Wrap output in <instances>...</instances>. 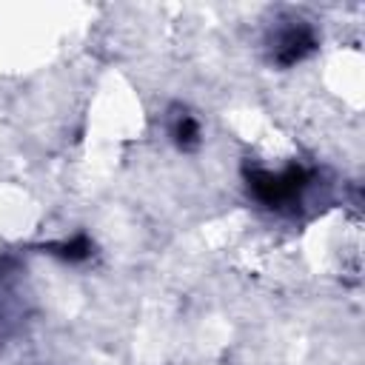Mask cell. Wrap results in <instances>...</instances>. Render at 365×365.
I'll return each mask as SVG.
<instances>
[{
    "mask_svg": "<svg viewBox=\"0 0 365 365\" xmlns=\"http://www.w3.org/2000/svg\"><path fill=\"white\" fill-rule=\"evenodd\" d=\"M248 180L257 200H262L271 208H279L299 200V194L308 185V171L299 165H288L282 171H254Z\"/></svg>",
    "mask_w": 365,
    "mask_h": 365,
    "instance_id": "obj_1",
    "label": "cell"
},
{
    "mask_svg": "<svg viewBox=\"0 0 365 365\" xmlns=\"http://www.w3.org/2000/svg\"><path fill=\"white\" fill-rule=\"evenodd\" d=\"M274 46H277V51H274L277 63L291 66V63L302 60V57L311 51L314 37H311V31H308L305 26H288L285 31H279V37H277Z\"/></svg>",
    "mask_w": 365,
    "mask_h": 365,
    "instance_id": "obj_2",
    "label": "cell"
},
{
    "mask_svg": "<svg viewBox=\"0 0 365 365\" xmlns=\"http://www.w3.org/2000/svg\"><path fill=\"white\" fill-rule=\"evenodd\" d=\"M171 134H174V140H177L182 148H188V145L197 143V137H200V125H197V120H194L191 114H180V117L174 120Z\"/></svg>",
    "mask_w": 365,
    "mask_h": 365,
    "instance_id": "obj_3",
    "label": "cell"
}]
</instances>
